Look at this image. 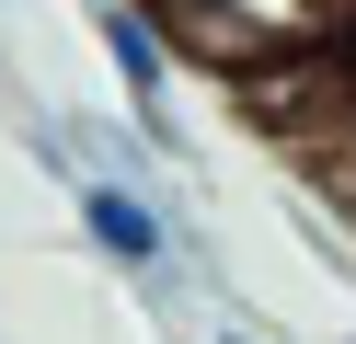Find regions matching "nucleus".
<instances>
[{
  "instance_id": "obj_2",
  "label": "nucleus",
  "mask_w": 356,
  "mask_h": 344,
  "mask_svg": "<svg viewBox=\"0 0 356 344\" xmlns=\"http://www.w3.org/2000/svg\"><path fill=\"white\" fill-rule=\"evenodd\" d=\"M195 344H264V333H241V321H207V333H195Z\"/></svg>"
},
{
  "instance_id": "obj_1",
  "label": "nucleus",
  "mask_w": 356,
  "mask_h": 344,
  "mask_svg": "<svg viewBox=\"0 0 356 344\" xmlns=\"http://www.w3.org/2000/svg\"><path fill=\"white\" fill-rule=\"evenodd\" d=\"M81 12H92V46L115 58L127 126H138L161 161H195V149H184V126H172V69H184V58H172V35L149 23V0H81Z\"/></svg>"
}]
</instances>
